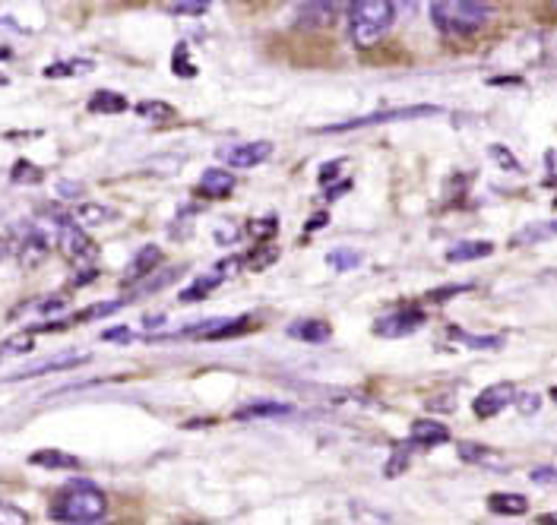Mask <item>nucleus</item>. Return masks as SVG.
<instances>
[{
    "label": "nucleus",
    "mask_w": 557,
    "mask_h": 525,
    "mask_svg": "<svg viewBox=\"0 0 557 525\" xmlns=\"http://www.w3.org/2000/svg\"><path fill=\"white\" fill-rule=\"evenodd\" d=\"M416 7L418 0H351L348 3V36L358 48H371Z\"/></svg>",
    "instance_id": "1"
},
{
    "label": "nucleus",
    "mask_w": 557,
    "mask_h": 525,
    "mask_svg": "<svg viewBox=\"0 0 557 525\" xmlns=\"http://www.w3.org/2000/svg\"><path fill=\"white\" fill-rule=\"evenodd\" d=\"M51 520L54 523H70V525H92L102 523L108 516V500L96 485L89 482H76L67 488L58 490V497L51 500Z\"/></svg>",
    "instance_id": "2"
},
{
    "label": "nucleus",
    "mask_w": 557,
    "mask_h": 525,
    "mask_svg": "<svg viewBox=\"0 0 557 525\" xmlns=\"http://www.w3.org/2000/svg\"><path fill=\"white\" fill-rule=\"evenodd\" d=\"M431 20L444 36H475L491 20L487 0H431Z\"/></svg>",
    "instance_id": "3"
},
{
    "label": "nucleus",
    "mask_w": 557,
    "mask_h": 525,
    "mask_svg": "<svg viewBox=\"0 0 557 525\" xmlns=\"http://www.w3.org/2000/svg\"><path fill=\"white\" fill-rule=\"evenodd\" d=\"M58 245H61L64 257H67L76 270H86V266L96 263V247L89 241L86 228L79 222H73L70 215L58 218Z\"/></svg>",
    "instance_id": "4"
},
{
    "label": "nucleus",
    "mask_w": 557,
    "mask_h": 525,
    "mask_svg": "<svg viewBox=\"0 0 557 525\" xmlns=\"http://www.w3.org/2000/svg\"><path fill=\"white\" fill-rule=\"evenodd\" d=\"M441 114L437 105H416V108H396V111H377V114H364V117H351L343 124H330L323 127V134H348L358 127H377V124H396V121H416V117H434Z\"/></svg>",
    "instance_id": "5"
},
{
    "label": "nucleus",
    "mask_w": 557,
    "mask_h": 525,
    "mask_svg": "<svg viewBox=\"0 0 557 525\" xmlns=\"http://www.w3.org/2000/svg\"><path fill=\"white\" fill-rule=\"evenodd\" d=\"M48 250H51V235L45 232V228H38V225H23L20 228V238L10 245V253H16V260L23 263V266H38L45 257H48Z\"/></svg>",
    "instance_id": "6"
},
{
    "label": "nucleus",
    "mask_w": 557,
    "mask_h": 525,
    "mask_svg": "<svg viewBox=\"0 0 557 525\" xmlns=\"http://www.w3.org/2000/svg\"><path fill=\"white\" fill-rule=\"evenodd\" d=\"M418 326H424V314L409 308V311H393V314H383L377 323H374V333L381 339H403L409 333H416Z\"/></svg>",
    "instance_id": "7"
},
{
    "label": "nucleus",
    "mask_w": 557,
    "mask_h": 525,
    "mask_svg": "<svg viewBox=\"0 0 557 525\" xmlns=\"http://www.w3.org/2000/svg\"><path fill=\"white\" fill-rule=\"evenodd\" d=\"M517 399V389L510 384H494L482 389L479 396H475V402H472V412L479 415V418H494V415H500L510 402Z\"/></svg>",
    "instance_id": "8"
},
{
    "label": "nucleus",
    "mask_w": 557,
    "mask_h": 525,
    "mask_svg": "<svg viewBox=\"0 0 557 525\" xmlns=\"http://www.w3.org/2000/svg\"><path fill=\"white\" fill-rule=\"evenodd\" d=\"M225 155V162L232 165V168H257V165H263L270 155H273V142L267 140H257V142H238V146H232V149H225L222 152Z\"/></svg>",
    "instance_id": "9"
},
{
    "label": "nucleus",
    "mask_w": 557,
    "mask_h": 525,
    "mask_svg": "<svg viewBox=\"0 0 557 525\" xmlns=\"http://www.w3.org/2000/svg\"><path fill=\"white\" fill-rule=\"evenodd\" d=\"M292 339H301V342H311V346H320V342H330L333 336V326L326 320H317V316H308V320H295L288 323L285 329Z\"/></svg>",
    "instance_id": "10"
},
{
    "label": "nucleus",
    "mask_w": 557,
    "mask_h": 525,
    "mask_svg": "<svg viewBox=\"0 0 557 525\" xmlns=\"http://www.w3.org/2000/svg\"><path fill=\"white\" fill-rule=\"evenodd\" d=\"M86 361H89V354H58V358H48V361L38 364V367H26V371L13 374L10 380H33V377H45V374H54V371L79 367V364H86Z\"/></svg>",
    "instance_id": "11"
},
{
    "label": "nucleus",
    "mask_w": 557,
    "mask_h": 525,
    "mask_svg": "<svg viewBox=\"0 0 557 525\" xmlns=\"http://www.w3.org/2000/svg\"><path fill=\"white\" fill-rule=\"evenodd\" d=\"M447 440H450V430L441 421L421 418L412 424V447H441Z\"/></svg>",
    "instance_id": "12"
},
{
    "label": "nucleus",
    "mask_w": 557,
    "mask_h": 525,
    "mask_svg": "<svg viewBox=\"0 0 557 525\" xmlns=\"http://www.w3.org/2000/svg\"><path fill=\"white\" fill-rule=\"evenodd\" d=\"M238 187V180L232 172H225V168H209L200 177V193H207V197H215V200H222V197H232V190Z\"/></svg>",
    "instance_id": "13"
},
{
    "label": "nucleus",
    "mask_w": 557,
    "mask_h": 525,
    "mask_svg": "<svg viewBox=\"0 0 557 525\" xmlns=\"http://www.w3.org/2000/svg\"><path fill=\"white\" fill-rule=\"evenodd\" d=\"M487 510L494 516H522L529 510V500L522 493H494L487 497Z\"/></svg>",
    "instance_id": "14"
},
{
    "label": "nucleus",
    "mask_w": 557,
    "mask_h": 525,
    "mask_svg": "<svg viewBox=\"0 0 557 525\" xmlns=\"http://www.w3.org/2000/svg\"><path fill=\"white\" fill-rule=\"evenodd\" d=\"M339 10V0H305L301 7V20L308 26H326Z\"/></svg>",
    "instance_id": "15"
},
{
    "label": "nucleus",
    "mask_w": 557,
    "mask_h": 525,
    "mask_svg": "<svg viewBox=\"0 0 557 525\" xmlns=\"http://www.w3.org/2000/svg\"><path fill=\"white\" fill-rule=\"evenodd\" d=\"M159 263H162V250H159L156 245L143 247L137 257H134V266L127 270V279L124 282H134L137 276L139 279H143V276H149L152 270H159Z\"/></svg>",
    "instance_id": "16"
},
{
    "label": "nucleus",
    "mask_w": 557,
    "mask_h": 525,
    "mask_svg": "<svg viewBox=\"0 0 557 525\" xmlns=\"http://www.w3.org/2000/svg\"><path fill=\"white\" fill-rule=\"evenodd\" d=\"M295 409L292 405H285V402H253V405H244L238 409V415L235 418L242 421H253V418H282V415H292Z\"/></svg>",
    "instance_id": "17"
},
{
    "label": "nucleus",
    "mask_w": 557,
    "mask_h": 525,
    "mask_svg": "<svg viewBox=\"0 0 557 525\" xmlns=\"http://www.w3.org/2000/svg\"><path fill=\"white\" fill-rule=\"evenodd\" d=\"M222 282H225V279H222V276H219V273L212 270L209 276H200V279H197V282H190V285H187V288H184V291H181L177 298H181L184 304L203 301V298H209V295H212V291H215V288H219Z\"/></svg>",
    "instance_id": "18"
},
{
    "label": "nucleus",
    "mask_w": 557,
    "mask_h": 525,
    "mask_svg": "<svg viewBox=\"0 0 557 525\" xmlns=\"http://www.w3.org/2000/svg\"><path fill=\"white\" fill-rule=\"evenodd\" d=\"M89 111L92 114H121V111H127V99L124 96H117V92H111V89H99L92 99H89Z\"/></svg>",
    "instance_id": "19"
},
{
    "label": "nucleus",
    "mask_w": 557,
    "mask_h": 525,
    "mask_svg": "<svg viewBox=\"0 0 557 525\" xmlns=\"http://www.w3.org/2000/svg\"><path fill=\"white\" fill-rule=\"evenodd\" d=\"M73 222H79L83 228H99V225H108L114 218V210H104V207H96V203H86L79 210L70 212Z\"/></svg>",
    "instance_id": "20"
},
{
    "label": "nucleus",
    "mask_w": 557,
    "mask_h": 525,
    "mask_svg": "<svg viewBox=\"0 0 557 525\" xmlns=\"http://www.w3.org/2000/svg\"><path fill=\"white\" fill-rule=\"evenodd\" d=\"M33 465H41V468H79L83 462L76 455L61 453V450H38V453L29 455Z\"/></svg>",
    "instance_id": "21"
},
{
    "label": "nucleus",
    "mask_w": 557,
    "mask_h": 525,
    "mask_svg": "<svg viewBox=\"0 0 557 525\" xmlns=\"http://www.w3.org/2000/svg\"><path fill=\"white\" fill-rule=\"evenodd\" d=\"M23 311H33L38 316H58L67 311V298L64 295H51V298H38V301H29L26 308H20L13 316H20Z\"/></svg>",
    "instance_id": "22"
},
{
    "label": "nucleus",
    "mask_w": 557,
    "mask_h": 525,
    "mask_svg": "<svg viewBox=\"0 0 557 525\" xmlns=\"http://www.w3.org/2000/svg\"><path fill=\"white\" fill-rule=\"evenodd\" d=\"M494 250V245H487V241H466V245H456L447 253V260L450 263H466V260H479V257H487Z\"/></svg>",
    "instance_id": "23"
},
{
    "label": "nucleus",
    "mask_w": 557,
    "mask_h": 525,
    "mask_svg": "<svg viewBox=\"0 0 557 525\" xmlns=\"http://www.w3.org/2000/svg\"><path fill=\"white\" fill-rule=\"evenodd\" d=\"M326 263H330L336 273H348V270H358L361 253H355V250H333V253L326 257Z\"/></svg>",
    "instance_id": "24"
},
{
    "label": "nucleus",
    "mask_w": 557,
    "mask_h": 525,
    "mask_svg": "<svg viewBox=\"0 0 557 525\" xmlns=\"http://www.w3.org/2000/svg\"><path fill=\"white\" fill-rule=\"evenodd\" d=\"M184 276V266H174V270H159V276H152V279L143 282V288H139V295H152V291H159L162 285H172V282H177Z\"/></svg>",
    "instance_id": "25"
},
{
    "label": "nucleus",
    "mask_w": 557,
    "mask_h": 525,
    "mask_svg": "<svg viewBox=\"0 0 557 525\" xmlns=\"http://www.w3.org/2000/svg\"><path fill=\"white\" fill-rule=\"evenodd\" d=\"M450 336H456L469 349H500V336H469L462 329H450Z\"/></svg>",
    "instance_id": "26"
},
{
    "label": "nucleus",
    "mask_w": 557,
    "mask_h": 525,
    "mask_svg": "<svg viewBox=\"0 0 557 525\" xmlns=\"http://www.w3.org/2000/svg\"><path fill=\"white\" fill-rule=\"evenodd\" d=\"M121 308H124V301H102V304H92V308H86V311H79V314H76V323L102 320V316L114 314V311H121Z\"/></svg>",
    "instance_id": "27"
},
{
    "label": "nucleus",
    "mask_w": 557,
    "mask_h": 525,
    "mask_svg": "<svg viewBox=\"0 0 557 525\" xmlns=\"http://www.w3.org/2000/svg\"><path fill=\"white\" fill-rule=\"evenodd\" d=\"M212 0H174L172 13L174 16H203Z\"/></svg>",
    "instance_id": "28"
},
{
    "label": "nucleus",
    "mask_w": 557,
    "mask_h": 525,
    "mask_svg": "<svg viewBox=\"0 0 557 525\" xmlns=\"http://www.w3.org/2000/svg\"><path fill=\"white\" fill-rule=\"evenodd\" d=\"M137 114L149 117V121H169V117H174V108L165 105V102H139Z\"/></svg>",
    "instance_id": "29"
},
{
    "label": "nucleus",
    "mask_w": 557,
    "mask_h": 525,
    "mask_svg": "<svg viewBox=\"0 0 557 525\" xmlns=\"http://www.w3.org/2000/svg\"><path fill=\"white\" fill-rule=\"evenodd\" d=\"M96 64L92 61H79V64H54V67H48L45 76H76V73H86L92 71Z\"/></svg>",
    "instance_id": "30"
},
{
    "label": "nucleus",
    "mask_w": 557,
    "mask_h": 525,
    "mask_svg": "<svg viewBox=\"0 0 557 525\" xmlns=\"http://www.w3.org/2000/svg\"><path fill=\"white\" fill-rule=\"evenodd\" d=\"M557 235V222H548V225H532V228H525L517 241H542V238H552Z\"/></svg>",
    "instance_id": "31"
},
{
    "label": "nucleus",
    "mask_w": 557,
    "mask_h": 525,
    "mask_svg": "<svg viewBox=\"0 0 557 525\" xmlns=\"http://www.w3.org/2000/svg\"><path fill=\"white\" fill-rule=\"evenodd\" d=\"M29 516L20 510V507H10V503H0V525H26Z\"/></svg>",
    "instance_id": "32"
},
{
    "label": "nucleus",
    "mask_w": 557,
    "mask_h": 525,
    "mask_svg": "<svg viewBox=\"0 0 557 525\" xmlns=\"http://www.w3.org/2000/svg\"><path fill=\"white\" fill-rule=\"evenodd\" d=\"M13 184H23V180H41V172L38 168H33L29 162H20L16 168H13Z\"/></svg>",
    "instance_id": "33"
},
{
    "label": "nucleus",
    "mask_w": 557,
    "mask_h": 525,
    "mask_svg": "<svg viewBox=\"0 0 557 525\" xmlns=\"http://www.w3.org/2000/svg\"><path fill=\"white\" fill-rule=\"evenodd\" d=\"M247 232L257 235V238H267V235L273 238L276 235V218H270V222H263V218L260 222H247Z\"/></svg>",
    "instance_id": "34"
},
{
    "label": "nucleus",
    "mask_w": 557,
    "mask_h": 525,
    "mask_svg": "<svg viewBox=\"0 0 557 525\" xmlns=\"http://www.w3.org/2000/svg\"><path fill=\"white\" fill-rule=\"evenodd\" d=\"M131 336H134V333H131L127 326H117V329H108L102 339L104 342H121V346H127V342H131Z\"/></svg>",
    "instance_id": "35"
},
{
    "label": "nucleus",
    "mask_w": 557,
    "mask_h": 525,
    "mask_svg": "<svg viewBox=\"0 0 557 525\" xmlns=\"http://www.w3.org/2000/svg\"><path fill=\"white\" fill-rule=\"evenodd\" d=\"M406 465H409V450L403 447L399 453L389 459V468H386V475H399V472H403Z\"/></svg>",
    "instance_id": "36"
},
{
    "label": "nucleus",
    "mask_w": 557,
    "mask_h": 525,
    "mask_svg": "<svg viewBox=\"0 0 557 525\" xmlns=\"http://www.w3.org/2000/svg\"><path fill=\"white\" fill-rule=\"evenodd\" d=\"M532 482H535V485H555L557 468H535V472H532Z\"/></svg>",
    "instance_id": "37"
},
{
    "label": "nucleus",
    "mask_w": 557,
    "mask_h": 525,
    "mask_svg": "<svg viewBox=\"0 0 557 525\" xmlns=\"http://www.w3.org/2000/svg\"><path fill=\"white\" fill-rule=\"evenodd\" d=\"M469 285H450V288H444V291H431V301H447L453 295H462Z\"/></svg>",
    "instance_id": "38"
},
{
    "label": "nucleus",
    "mask_w": 557,
    "mask_h": 525,
    "mask_svg": "<svg viewBox=\"0 0 557 525\" xmlns=\"http://www.w3.org/2000/svg\"><path fill=\"white\" fill-rule=\"evenodd\" d=\"M517 405H520L522 415H532V412L539 409V396H520V399H517Z\"/></svg>",
    "instance_id": "39"
},
{
    "label": "nucleus",
    "mask_w": 557,
    "mask_h": 525,
    "mask_svg": "<svg viewBox=\"0 0 557 525\" xmlns=\"http://www.w3.org/2000/svg\"><path fill=\"white\" fill-rule=\"evenodd\" d=\"M61 197H79L83 193V187L79 184H73V180H61V190H58Z\"/></svg>",
    "instance_id": "40"
},
{
    "label": "nucleus",
    "mask_w": 557,
    "mask_h": 525,
    "mask_svg": "<svg viewBox=\"0 0 557 525\" xmlns=\"http://www.w3.org/2000/svg\"><path fill=\"white\" fill-rule=\"evenodd\" d=\"M159 323H165V316H146V320H143L146 329H152V326H159Z\"/></svg>",
    "instance_id": "41"
},
{
    "label": "nucleus",
    "mask_w": 557,
    "mask_h": 525,
    "mask_svg": "<svg viewBox=\"0 0 557 525\" xmlns=\"http://www.w3.org/2000/svg\"><path fill=\"white\" fill-rule=\"evenodd\" d=\"M7 253H10V245H7V241L0 238V263H3V257H7Z\"/></svg>",
    "instance_id": "42"
},
{
    "label": "nucleus",
    "mask_w": 557,
    "mask_h": 525,
    "mask_svg": "<svg viewBox=\"0 0 557 525\" xmlns=\"http://www.w3.org/2000/svg\"><path fill=\"white\" fill-rule=\"evenodd\" d=\"M552 399H555V402H557V386H555V389H552Z\"/></svg>",
    "instance_id": "43"
},
{
    "label": "nucleus",
    "mask_w": 557,
    "mask_h": 525,
    "mask_svg": "<svg viewBox=\"0 0 557 525\" xmlns=\"http://www.w3.org/2000/svg\"><path fill=\"white\" fill-rule=\"evenodd\" d=\"M552 3H555V7H557V0H552Z\"/></svg>",
    "instance_id": "44"
}]
</instances>
